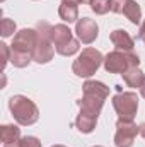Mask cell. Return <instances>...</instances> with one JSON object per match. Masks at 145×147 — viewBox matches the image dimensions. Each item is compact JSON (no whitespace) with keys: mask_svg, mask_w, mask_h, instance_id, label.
<instances>
[{"mask_svg":"<svg viewBox=\"0 0 145 147\" xmlns=\"http://www.w3.org/2000/svg\"><path fill=\"white\" fill-rule=\"evenodd\" d=\"M109 96V87L101 80H85L82 86V99L77 101L79 115L75 118V127L80 134H92L104 101Z\"/></svg>","mask_w":145,"mask_h":147,"instance_id":"6da1fadb","label":"cell"},{"mask_svg":"<svg viewBox=\"0 0 145 147\" xmlns=\"http://www.w3.org/2000/svg\"><path fill=\"white\" fill-rule=\"evenodd\" d=\"M34 46H36V29H21L14 34L10 45V63L14 67L24 69L34 60Z\"/></svg>","mask_w":145,"mask_h":147,"instance_id":"7a4b0ae2","label":"cell"},{"mask_svg":"<svg viewBox=\"0 0 145 147\" xmlns=\"http://www.w3.org/2000/svg\"><path fill=\"white\" fill-rule=\"evenodd\" d=\"M9 110L12 113L14 120L22 127L34 125L39 120V110L34 105V101H31L28 96H22V94H15L9 99Z\"/></svg>","mask_w":145,"mask_h":147,"instance_id":"3957f363","label":"cell"},{"mask_svg":"<svg viewBox=\"0 0 145 147\" xmlns=\"http://www.w3.org/2000/svg\"><path fill=\"white\" fill-rule=\"evenodd\" d=\"M104 63V57L99 50L96 48H84L82 53L77 57V60H73L72 70L77 77H84L89 79L99 70V67Z\"/></svg>","mask_w":145,"mask_h":147,"instance_id":"277c9868","label":"cell"},{"mask_svg":"<svg viewBox=\"0 0 145 147\" xmlns=\"http://www.w3.org/2000/svg\"><path fill=\"white\" fill-rule=\"evenodd\" d=\"M36 46H34V62L36 63H48L53 60L55 50L51 41V24L41 21L36 24Z\"/></svg>","mask_w":145,"mask_h":147,"instance_id":"5b68a950","label":"cell"},{"mask_svg":"<svg viewBox=\"0 0 145 147\" xmlns=\"http://www.w3.org/2000/svg\"><path fill=\"white\" fill-rule=\"evenodd\" d=\"M51 41L55 45V50L62 57H72L79 51L80 43L72 36V31L67 24H55L51 26Z\"/></svg>","mask_w":145,"mask_h":147,"instance_id":"8992f818","label":"cell"},{"mask_svg":"<svg viewBox=\"0 0 145 147\" xmlns=\"http://www.w3.org/2000/svg\"><path fill=\"white\" fill-rule=\"evenodd\" d=\"M104 69L109 74H125L126 70L138 67L140 58L133 51H123V50H114L104 57Z\"/></svg>","mask_w":145,"mask_h":147,"instance_id":"52a82bcc","label":"cell"},{"mask_svg":"<svg viewBox=\"0 0 145 147\" xmlns=\"http://www.w3.org/2000/svg\"><path fill=\"white\" fill-rule=\"evenodd\" d=\"M113 108L118 115V120L133 121L137 116V110H138V96L132 91L119 92L113 96Z\"/></svg>","mask_w":145,"mask_h":147,"instance_id":"ba28073f","label":"cell"},{"mask_svg":"<svg viewBox=\"0 0 145 147\" xmlns=\"http://www.w3.org/2000/svg\"><path fill=\"white\" fill-rule=\"evenodd\" d=\"M140 134V127L133 121H116V134H114V146L116 147H132L135 137Z\"/></svg>","mask_w":145,"mask_h":147,"instance_id":"9c48e42d","label":"cell"},{"mask_svg":"<svg viewBox=\"0 0 145 147\" xmlns=\"http://www.w3.org/2000/svg\"><path fill=\"white\" fill-rule=\"evenodd\" d=\"M75 33H77L79 41H82L84 45H91V43L96 41V38L99 34V26L94 19L82 17L75 24Z\"/></svg>","mask_w":145,"mask_h":147,"instance_id":"30bf717a","label":"cell"},{"mask_svg":"<svg viewBox=\"0 0 145 147\" xmlns=\"http://www.w3.org/2000/svg\"><path fill=\"white\" fill-rule=\"evenodd\" d=\"M109 39H111V43L116 46V50L133 51L135 41H133V38L130 36L128 31H125V29H114V31L109 34Z\"/></svg>","mask_w":145,"mask_h":147,"instance_id":"8fae6325","label":"cell"},{"mask_svg":"<svg viewBox=\"0 0 145 147\" xmlns=\"http://www.w3.org/2000/svg\"><path fill=\"white\" fill-rule=\"evenodd\" d=\"M0 137H2L3 147H10L21 139V128L17 125H2L0 127Z\"/></svg>","mask_w":145,"mask_h":147,"instance_id":"7c38bea8","label":"cell"},{"mask_svg":"<svg viewBox=\"0 0 145 147\" xmlns=\"http://www.w3.org/2000/svg\"><path fill=\"white\" fill-rule=\"evenodd\" d=\"M58 16L63 22H77L79 21V7L77 3H70V2H62L58 7Z\"/></svg>","mask_w":145,"mask_h":147,"instance_id":"4fadbf2b","label":"cell"},{"mask_svg":"<svg viewBox=\"0 0 145 147\" xmlns=\"http://www.w3.org/2000/svg\"><path fill=\"white\" fill-rule=\"evenodd\" d=\"M121 75H123V80L126 82L128 87H138L140 89L145 80V74L140 70V67H133V69L126 70L125 74H121Z\"/></svg>","mask_w":145,"mask_h":147,"instance_id":"5bb4252c","label":"cell"},{"mask_svg":"<svg viewBox=\"0 0 145 147\" xmlns=\"http://www.w3.org/2000/svg\"><path fill=\"white\" fill-rule=\"evenodd\" d=\"M123 14H125L126 19H128L132 24H135V26L140 24V21H142V9H140V5H138L135 0H128V3H126Z\"/></svg>","mask_w":145,"mask_h":147,"instance_id":"9a60e30c","label":"cell"},{"mask_svg":"<svg viewBox=\"0 0 145 147\" xmlns=\"http://www.w3.org/2000/svg\"><path fill=\"white\" fill-rule=\"evenodd\" d=\"M91 9L97 16H104L111 10V0H91Z\"/></svg>","mask_w":145,"mask_h":147,"instance_id":"2e32d148","label":"cell"},{"mask_svg":"<svg viewBox=\"0 0 145 147\" xmlns=\"http://www.w3.org/2000/svg\"><path fill=\"white\" fill-rule=\"evenodd\" d=\"M10 147H43L41 140L38 137H33V135H26V137H21L14 146Z\"/></svg>","mask_w":145,"mask_h":147,"instance_id":"e0dca14e","label":"cell"},{"mask_svg":"<svg viewBox=\"0 0 145 147\" xmlns=\"http://www.w3.org/2000/svg\"><path fill=\"white\" fill-rule=\"evenodd\" d=\"M0 33H2L3 38L12 36V34L15 33V22H14L12 19H9V17H3L2 22H0Z\"/></svg>","mask_w":145,"mask_h":147,"instance_id":"ac0fdd59","label":"cell"},{"mask_svg":"<svg viewBox=\"0 0 145 147\" xmlns=\"http://www.w3.org/2000/svg\"><path fill=\"white\" fill-rule=\"evenodd\" d=\"M128 0H111V12L114 14H123Z\"/></svg>","mask_w":145,"mask_h":147,"instance_id":"d6986e66","label":"cell"},{"mask_svg":"<svg viewBox=\"0 0 145 147\" xmlns=\"http://www.w3.org/2000/svg\"><path fill=\"white\" fill-rule=\"evenodd\" d=\"M0 51H2V57H3V62H2V67L5 69L7 63L10 62V48L5 45V43H0Z\"/></svg>","mask_w":145,"mask_h":147,"instance_id":"ffe728a7","label":"cell"},{"mask_svg":"<svg viewBox=\"0 0 145 147\" xmlns=\"http://www.w3.org/2000/svg\"><path fill=\"white\" fill-rule=\"evenodd\" d=\"M138 38L145 43V21L140 24V29H138Z\"/></svg>","mask_w":145,"mask_h":147,"instance_id":"44dd1931","label":"cell"},{"mask_svg":"<svg viewBox=\"0 0 145 147\" xmlns=\"http://www.w3.org/2000/svg\"><path fill=\"white\" fill-rule=\"evenodd\" d=\"M138 127H140V135H142V137L145 139V123H142V125H138Z\"/></svg>","mask_w":145,"mask_h":147,"instance_id":"7402d4cb","label":"cell"},{"mask_svg":"<svg viewBox=\"0 0 145 147\" xmlns=\"http://www.w3.org/2000/svg\"><path fill=\"white\" fill-rule=\"evenodd\" d=\"M140 94H142V98H145V80L142 84V87H140Z\"/></svg>","mask_w":145,"mask_h":147,"instance_id":"603a6c76","label":"cell"},{"mask_svg":"<svg viewBox=\"0 0 145 147\" xmlns=\"http://www.w3.org/2000/svg\"><path fill=\"white\" fill-rule=\"evenodd\" d=\"M79 3H91V0H77Z\"/></svg>","mask_w":145,"mask_h":147,"instance_id":"cb8c5ba5","label":"cell"},{"mask_svg":"<svg viewBox=\"0 0 145 147\" xmlns=\"http://www.w3.org/2000/svg\"><path fill=\"white\" fill-rule=\"evenodd\" d=\"M51 147H65V146H62V144H56V146H51Z\"/></svg>","mask_w":145,"mask_h":147,"instance_id":"d4e9b609","label":"cell"},{"mask_svg":"<svg viewBox=\"0 0 145 147\" xmlns=\"http://www.w3.org/2000/svg\"><path fill=\"white\" fill-rule=\"evenodd\" d=\"M94 147H103V146H94Z\"/></svg>","mask_w":145,"mask_h":147,"instance_id":"484cf974","label":"cell"},{"mask_svg":"<svg viewBox=\"0 0 145 147\" xmlns=\"http://www.w3.org/2000/svg\"><path fill=\"white\" fill-rule=\"evenodd\" d=\"M0 2H5V0H0Z\"/></svg>","mask_w":145,"mask_h":147,"instance_id":"4316f807","label":"cell"}]
</instances>
